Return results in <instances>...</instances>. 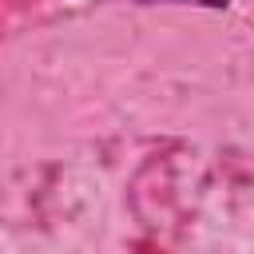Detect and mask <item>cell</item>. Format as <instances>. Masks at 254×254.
I'll return each instance as SVG.
<instances>
[{
    "label": "cell",
    "mask_w": 254,
    "mask_h": 254,
    "mask_svg": "<svg viewBox=\"0 0 254 254\" xmlns=\"http://www.w3.org/2000/svg\"><path fill=\"white\" fill-rule=\"evenodd\" d=\"M183 4H206V8H222V4H230V0H183Z\"/></svg>",
    "instance_id": "obj_1"
}]
</instances>
